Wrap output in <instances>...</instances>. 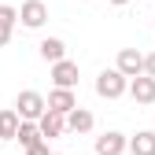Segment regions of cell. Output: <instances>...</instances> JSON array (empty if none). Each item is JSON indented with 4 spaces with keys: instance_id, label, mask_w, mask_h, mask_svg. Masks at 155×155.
Wrapping results in <instances>:
<instances>
[{
    "instance_id": "1",
    "label": "cell",
    "mask_w": 155,
    "mask_h": 155,
    "mask_svg": "<svg viewBox=\"0 0 155 155\" xmlns=\"http://www.w3.org/2000/svg\"><path fill=\"white\" fill-rule=\"evenodd\" d=\"M15 111H18V118H22V122H41V118H45V111H48V100H45L41 92L26 89V92H18Z\"/></svg>"
},
{
    "instance_id": "18",
    "label": "cell",
    "mask_w": 155,
    "mask_h": 155,
    "mask_svg": "<svg viewBox=\"0 0 155 155\" xmlns=\"http://www.w3.org/2000/svg\"><path fill=\"white\" fill-rule=\"evenodd\" d=\"M104 4H114V8H122V4H129V0H104Z\"/></svg>"
},
{
    "instance_id": "7",
    "label": "cell",
    "mask_w": 155,
    "mask_h": 155,
    "mask_svg": "<svg viewBox=\"0 0 155 155\" xmlns=\"http://www.w3.org/2000/svg\"><path fill=\"white\" fill-rule=\"evenodd\" d=\"M37 52H41V59L45 63H63L67 59V41H63V37H45V41L41 45H37Z\"/></svg>"
},
{
    "instance_id": "6",
    "label": "cell",
    "mask_w": 155,
    "mask_h": 155,
    "mask_svg": "<svg viewBox=\"0 0 155 155\" xmlns=\"http://www.w3.org/2000/svg\"><path fill=\"white\" fill-rule=\"evenodd\" d=\"M48 111H55V114H70V111H78V96H74V89H52V92H48Z\"/></svg>"
},
{
    "instance_id": "2",
    "label": "cell",
    "mask_w": 155,
    "mask_h": 155,
    "mask_svg": "<svg viewBox=\"0 0 155 155\" xmlns=\"http://www.w3.org/2000/svg\"><path fill=\"white\" fill-rule=\"evenodd\" d=\"M129 92V78L118 74V70H100V78H96V96H104V100H118V96Z\"/></svg>"
},
{
    "instance_id": "12",
    "label": "cell",
    "mask_w": 155,
    "mask_h": 155,
    "mask_svg": "<svg viewBox=\"0 0 155 155\" xmlns=\"http://www.w3.org/2000/svg\"><path fill=\"white\" fill-rule=\"evenodd\" d=\"M15 22H18V11L11 4H0V48H4L11 41V33H15Z\"/></svg>"
},
{
    "instance_id": "10",
    "label": "cell",
    "mask_w": 155,
    "mask_h": 155,
    "mask_svg": "<svg viewBox=\"0 0 155 155\" xmlns=\"http://www.w3.org/2000/svg\"><path fill=\"white\" fill-rule=\"evenodd\" d=\"M52 81H55V89H74L78 85V63H70V59L55 63L52 67Z\"/></svg>"
},
{
    "instance_id": "11",
    "label": "cell",
    "mask_w": 155,
    "mask_h": 155,
    "mask_svg": "<svg viewBox=\"0 0 155 155\" xmlns=\"http://www.w3.org/2000/svg\"><path fill=\"white\" fill-rule=\"evenodd\" d=\"M18 126H22V118H18L15 107L0 111V140H15V137H18Z\"/></svg>"
},
{
    "instance_id": "9",
    "label": "cell",
    "mask_w": 155,
    "mask_h": 155,
    "mask_svg": "<svg viewBox=\"0 0 155 155\" xmlns=\"http://www.w3.org/2000/svg\"><path fill=\"white\" fill-rule=\"evenodd\" d=\"M129 96L137 104H155V78H148V74L133 78V81H129Z\"/></svg>"
},
{
    "instance_id": "4",
    "label": "cell",
    "mask_w": 155,
    "mask_h": 155,
    "mask_svg": "<svg viewBox=\"0 0 155 155\" xmlns=\"http://www.w3.org/2000/svg\"><path fill=\"white\" fill-rule=\"evenodd\" d=\"M114 70L126 74L129 81H133V78H140V74H144V52H137V48H122L118 59H114Z\"/></svg>"
},
{
    "instance_id": "13",
    "label": "cell",
    "mask_w": 155,
    "mask_h": 155,
    "mask_svg": "<svg viewBox=\"0 0 155 155\" xmlns=\"http://www.w3.org/2000/svg\"><path fill=\"white\" fill-rule=\"evenodd\" d=\"M92 126H96V118H92V111H85V107H78V111L67 114V129L70 133H89Z\"/></svg>"
},
{
    "instance_id": "8",
    "label": "cell",
    "mask_w": 155,
    "mask_h": 155,
    "mask_svg": "<svg viewBox=\"0 0 155 155\" xmlns=\"http://www.w3.org/2000/svg\"><path fill=\"white\" fill-rule=\"evenodd\" d=\"M37 126H41V137H45V140H55V137H63V133H67V114L45 111V118L37 122Z\"/></svg>"
},
{
    "instance_id": "16",
    "label": "cell",
    "mask_w": 155,
    "mask_h": 155,
    "mask_svg": "<svg viewBox=\"0 0 155 155\" xmlns=\"http://www.w3.org/2000/svg\"><path fill=\"white\" fill-rule=\"evenodd\" d=\"M144 74H148V78H155V52H151V55H144Z\"/></svg>"
},
{
    "instance_id": "17",
    "label": "cell",
    "mask_w": 155,
    "mask_h": 155,
    "mask_svg": "<svg viewBox=\"0 0 155 155\" xmlns=\"http://www.w3.org/2000/svg\"><path fill=\"white\" fill-rule=\"evenodd\" d=\"M26 155H52V151H48V140H41V144H37V148H30Z\"/></svg>"
},
{
    "instance_id": "3",
    "label": "cell",
    "mask_w": 155,
    "mask_h": 155,
    "mask_svg": "<svg viewBox=\"0 0 155 155\" xmlns=\"http://www.w3.org/2000/svg\"><path fill=\"white\" fill-rule=\"evenodd\" d=\"M18 22H22L26 30H41L48 22V4L45 0H26V4L18 8Z\"/></svg>"
},
{
    "instance_id": "14",
    "label": "cell",
    "mask_w": 155,
    "mask_h": 155,
    "mask_svg": "<svg viewBox=\"0 0 155 155\" xmlns=\"http://www.w3.org/2000/svg\"><path fill=\"white\" fill-rule=\"evenodd\" d=\"M15 140H18V148H26V151H30V148H37V144L45 140V137H41V126H37V122H22Z\"/></svg>"
},
{
    "instance_id": "5",
    "label": "cell",
    "mask_w": 155,
    "mask_h": 155,
    "mask_svg": "<svg viewBox=\"0 0 155 155\" xmlns=\"http://www.w3.org/2000/svg\"><path fill=\"white\" fill-rule=\"evenodd\" d=\"M126 148H129V140L122 137V133H114V129H107V133L96 137V155H122Z\"/></svg>"
},
{
    "instance_id": "15",
    "label": "cell",
    "mask_w": 155,
    "mask_h": 155,
    "mask_svg": "<svg viewBox=\"0 0 155 155\" xmlns=\"http://www.w3.org/2000/svg\"><path fill=\"white\" fill-rule=\"evenodd\" d=\"M129 151L133 155H155V133L151 129H140L137 137H129Z\"/></svg>"
}]
</instances>
